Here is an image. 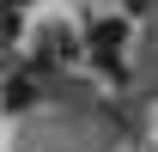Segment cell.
Returning <instances> with one entry per match:
<instances>
[{"mask_svg":"<svg viewBox=\"0 0 158 152\" xmlns=\"http://www.w3.org/2000/svg\"><path fill=\"white\" fill-rule=\"evenodd\" d=\"M122 43H128V24L122 19H98L91 24V55H98L110 73H122Z\"/></svg>","mask_w":158,"mask_h":152,"instance_id":"obj_1","label":"cell"},{"mask_svg":"<svg viewBox=\"0 0 158 152\" xmlns=\"http://www.w3.org/2000/svg\"><path fill=\"white\" fill-rule=\"evenodd\" d=\"M31 97H37V85H31V79H12V85L0 91V103H6V110H24Z\"/></svg>","mask_w":158,"mask_h":152,"instance_id":"obj_2","label":"cell"},{"mask_svg":"<svg viewBox=\"0 0 158 152\" xmlns=\"http://www.w3.org/2000/svg\"><path fill=\"white\" fill-rule=\"evenodd\" d=\"M12 37H19V12L6 6V12H0V43H12Z\"/></svg>","mask_w":158,"mask_h":152,"instance_id":"obj_3","label":"cell"},{"mask_svg":"<svg viewBox=\"0 0 158 152\" xmlns=\"http://www.w3.org/2000/svg\"><path fill=\"white\" fill-rule=\"evenodd\" d=\"M6 6H31V0H6Z\"/></svg>","mask_w":158,"mask_h":152,"instance_id":"obj_4","label":"cell"}]
</instances>
